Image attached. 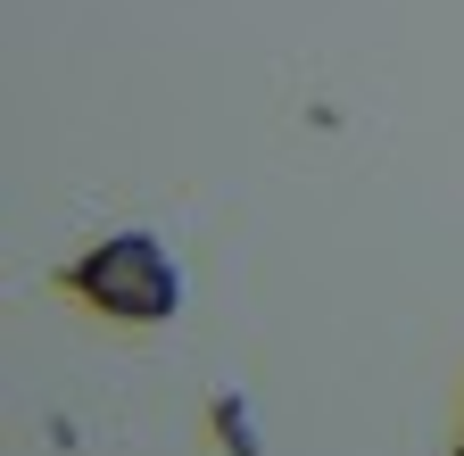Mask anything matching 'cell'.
<instances>
[{"instance_id":"cell-1","label":"cell","mask_w":464,"mask_h":456,"mask_svg":"<svg viewBox=\"0 0 464 456\" xmlns=\"http://www.w3.org/2000/svg\"><path fill=\"white\" fill-rule=\"evenodd\" d=\"M67 282H75L100 315H125V324H166L174 307H183V274H174V257H166L150 233L100 241L92 257H75Z\"/></svg>"},{"instance_id":"cell-2","label":"cell","mask_w":464,"mask_h":456,"mask_svg":"<svg viewBox=\"0 0 464 456\" xmlns=\"http://www.w3.org/2000/svg\"><path fill=\"white\" fill-rule=\"evenodd\" d=\"M456 456H464V448H456Z\"/></svg>"}]
</instances>
